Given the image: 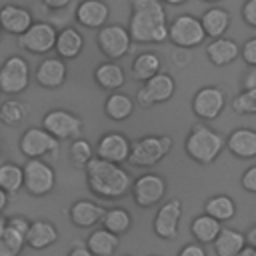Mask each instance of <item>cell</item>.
<instances>
[{
  "instance_id": "cell-1",
  "label": "cell",
  "mask_w": 256,
  "mask_h": 256,
  "mask_svg": "<svg viewBox=\"0 0 256 256\" xmlns=\"http://www.w3.org/2000/svg\"><path fill=\"white\" fill-rule=\"evenodd\" d=\"M128 34L138 44H162L168 40V16L162 0H130Z\"/></svg>"
},
{
  "instance_id": "cell-2",
  "label": "cell",
  "mask_w": 256,
  "mask_h": 256,
  "mask_svg": "<svg viewBox=\"0 0 256 256\" xmlns=\"http://www.w3.org/2000/svg\"><path fill=\"white\" fill-rule=\"evenodd\" d=\"M86 184L94 196H100L104 200H118L130 194L132 190V174L122 166L114 162H106L100 158H92L86 168Z\"/></svg>"
},
{
  "instance_id": "cell-3",
  "label": "cell",
  "mask_w": 256,
  "mask_h": 256,
  "mask_svg": "<svg viewBox=\"0 0 256 256\" xmlns=\"http://www.w3.org/2000/svg\"><path fill=\"white\" fill-rule=\"evenodd\" d=\"M226 148V140L220 132L210 128L208 124H194L184 140V152L196 164L208 166L216 162V158Z\"/></svg>"
},
{
  "instance_id": "cell-4",
  "label": "cell",
  "mask_w": 256,
  "mask_h": 256,
  "mask_svg": "<svg viewBox=\"0 0 256 256\" xmlns=\"http://www.w3.org/2000/svg\"><path fill=\"white\" fill-rule=\"evenodd\" d=\"M174 140L168 134H148L132 140L128 164L136 168H154L160 164L172 150Z\"/></svg>"
},
{
  "instance_id": "cell-5",
  "label": "cell",
  "mask_w": 256,
  "mask_h": 256,
  "mask_svg": "<svg viewBox=\"0 0 256 256\" xmlns=\"http://www.w3.org/2000/svg\"><path fill=\"white\" fill-rule=\"evenodd\" d=\"M18 148H20L22 156H26L28 160L56 158L60 152V140H56L42 126H30L22 132V136L18 140Z\"/></svg>"
},
{
  "instance_id": "cell-6",
  "label": "cell",
  "mask_w": 256,
  "mask_h": 256,
  "mask_svg": "<svg viewBox=\"0 0 256 256\" xmlns=\"http://www.w3.org/2000/svg\"><path fill=\"white\" fill-rule=\"evenodd\" d=\"M168 40L176 48L194 50L206 40L202 22L198 16L192 14H178L168 22Z\"/></svg>"
},
{
  "instance_id": "cell-7",
  "label": "cell",
  "mask_w": 256,
  "mask_h": 256,
  "mask_svg": "<svg viewBox=\"0 0 256 256\" xmlns=\"http://www.w3.org/2000/svg\"><path fill=\"white\" fill-rule=\"evenodd\" d=\"M132 38L128 34V28L122 24H106L96 32V46L110 62H116L130 54L132 50Z\"/></svg>"
},
{
  "instance_id": "cell-8",
  "label": "cell",
  "mask_w": 256,
  "mask_h": 256,
  "mask_svg": "<svg viewBox=\"0 0 256 256\" xmlns=\"http://www.w3.org/2000/svg\"><path fill=\"white\" fill-rule=\"evenodd\" d=\"M166 190H168V184H166V178L162 174L144 172L138 178H134L130 196H132L136 206H140V208H154V206H158L164 200Z\"/></svg>"
},
{
  "instance_id": "cell-9",
  "label": "cell",
  "mask_w": 256,
  "mask_h": 256,
  "mask_svg": "<svg viewBox=\"0 0 256 256\" xmlns=\"http://www.w3.org/2000/svg\"><path fill=\"white\" fill-rule=\"evenodd\" d=\"M42 128L56 140H76L84 130V122L78 114L66 108H52L42 116Z\"/></svg>"
},
{
  "instance_id": "cell-10",
  "label": "cell",
  "mask_w": 256,
  "mask_h": 256,
  "mask_svg": "<svg viewBox=\"0 0 256 256\" xmlns=\"http://www.w3.org/2000/svg\"><path fill=\"white\" fill-rule=\"evenodd\" d=\"M30 84V66L28 60L22 58L20 54L8 56L0 64V90L2 94L16 96L24 92Z\"/></svg>"
},
{
  "instance_id": "cell-11",
  "label": "cell",
  "mask_w": 256,
  "mask_h": 256,
  "mask_svg": "<svg viewBox=\"0 0 256 256\" xmlns=\"http://www.w3.org/2000/svg\"><path fill=\"white\" fill-rule=\"evenodd\" d=\"M192 112L196 118L212 122L226 108V90L220 86H202L192 96Z\"/></svg>"
},
{
  "instance_id": "cell-12",
  "label": "cell",
  "mask_w": 256,
  "mask_h": 256,
  "mask_svg": "<svg viewBox=\"0 0 256 256\" xmlns=\"http://www.w3.org/2000/svg\"><path fill=\"white\" fill-rule=\"evenodd\" d=\"M24 168V188L30 196H46L56 186V172L46 160H26Z\"/></svg>"
},
{
  "instance_id": "cell-13",
  "label": "cell",
  "mask_w": 256,
  "mask_h": 256,
  "mask_svg": "<svg viewBox=\"0 0 256 256\" xmlns=\"http://www.w3.org/2000/svg\"><path fill=\"white\" fill-rule=\"evenodd\" d=\"M176 92V80L168 72H160L148 82H144L136 92V102L142 108H152L156 104L168 102Z\"/></svg>"
},
{
  "instance_id": "cell-14",
  "label": "cell",
  "mask_w": 256,
  "mask_h": 256,
  "mask_svg": "<svg viewBox=\"0 0 256 256\" xmlns=\"http://www.w3.org/2000/svg\"><path fill=\"white\" fill-rule=\"evenodd\" d=\"M56 36H58V30L54 28V24L38 20L22 36H18V46L30 54L42 56V54H48L50 50H54Z\"/></svg>"
},
{
  "instance_id": "cell-15",
  "label": "cell",
  "mask_w": 256,
  "mask_h": 256,
  "mask_svg": "<svg viewBox=\"0 0 256 256\" xmlns=\"http://www.w3.org/2000/svg\"><path fill=\"white\" fill-rule=\"evenodd\" d=\"M182 218V200L170 198L160 204L154 214L152 230L160 240H174L178 236V226Z\"/></svg>"
},
{
  "instance_id": "cell-16",
  "label": "cell",
  "mask_w": 256,
  "mask_h": 256,
  "mask_svg": "<svg viewBox=\"0 0 256 256\" xmlns=\"http://www.w3.org/2000/svg\"><path fill=\"white\" fill-rule=\"evenodd\" d=\"M130 148H132V140H128L126 134H122V132H104L96 142L94 154L100 160L122 164V162H128Z\"/></svg>"
},
{
  "instance_id": "cell-17",
  "label": "cell",
  "mask_w": 256,
  "mask_h": 256,
  "mask_svg": "<svg viewBox=\"0 0 256 256\" xmlns=\"http://www.w3.org/2000/svg\"><path fill=\"white\" fill-rule=\"evenodd\" d=\"M66 78H68V66L58 56H46L44 60H40V64L34 70V80L48 90L60 88L66 82Z\"/></svg>"
},
{
  "instance_id": "cell-18",
  "label": "cell",
  "mask_w": 256,
  "mask_h": 256,
  "mask_svg": "<svg viewBox=\"0 0 256 256\" xmlns=\"http://www.w3.org/2000/svg\"><path fill=\"white\" fill-rule=\"evenodd\" d=\"M74 18L80 26L90 28V30H100L108 24L110 18V6L104 0H80L76 6Z\"/></svg>"
},
{
  "instance_id": "cell-19",
  "label": "cell",
  "mask_w": 256,
  "mask_h": 256,
  "mask_svg": "<svg viewBox=\"0 0 256 256\" xmlns=\"http://www.w3.org/2000/svg\"><path fill=\"white\" fill-rule=\"evenodd\" d=\"M34 24L32 12L20 4H2L0 6V28L12 36H22Z\"/></svg>"
},
{
  "instance_id": "cell-20",
  "label": "cell",
  "mask_w": 256,
  "mask_h": 256,
  "mask_svg": "<svg viewBox=\"0 0 256 256\" xmlns=\"http://www.w3.org/2000/svg\"><path fill=\"white\" fill-rule=\"evenodd\" d=\"M104 212H106V208L100 206L98 202L88 200V198H80V200L72 202L68 216L76 228H92L96 224H102Z\"/></svg>"
},
{
  "instance_id": "cell-21",
  "label": "cell",
  "mask_w": 256,
  "mask_h": 256,
  "mask_svg": "<svg viewBox=\"0 0 256 256\" xmlns=\"http://www.w3.org/2000/svg\"><path fill=\"white\" fill-rule=\"evenodd\" d=\"M226 150L242 160L256 158V130L248 126L234 128L226 138Z\"/></svg>"
},
{
  "instance_id": "cell-22",
  "label": "cell",
  "mask_w": 256,
  "mask_h": 256,
  "mask_svg": "<svg viewBox=\"0 0 256 256\" xmlns=\"http://www.w3.org/2000/svg\"><path fill=\"white\" fill-rule=\"evenodd\" d=\"M206 58L214 66H228L240 58V44L228 36L210 40L206 46Z\"/></svg>"
},
{
  "instance_id": "cell-23",
  "label": "cell",
  "mask_w": 256,
  "mask_h": 256,
  "mask_svg": "<svg viewBox=\"0 0 256 256\" xmlns=\"http://www.w3.org/2000/svg\"><path fill=\"white\" fill-rule=\"evenodd\" d=\"M56 56L62 58L64 62L66 60H74L82 54L84 50V36L78 28L74 26H66L62 30H58V36H56Z\"/></svg>"
},
{
  "instance_id": "cell-24",
  "label": "cell",
  "mask_w": 256,
  "mask_h": 256,
  "mask_svg": "<svg viewBox=\"0 0 256 256\" xmlns=\"http://www.w3.org/2000/svg\"><path fill=\"white\" fill-rule=\"evenodd\" d=\"M230 12L222 6H210L208 10L202 12L200 16V22H202V28H204V34L206 38L210 40H216V38H222L226 36L228 28H230Z\"/></svg>"
},
{
  "instance_id": "cell-25",
  "label": "cell",
  "mask_w": 256,
  "mask_h": 256,
  "mask_svg": "<svg viewBox=\"0 0 256 256\" xmlns=\"http://www.w3.org/2000/svg\"><path fill=\"white\" fill-rule=\"evenodd\" d=\"M92 76H94V82H96L102 90H108V92H118V90L124 86V82H126V72H124V68H122L120 64H116V62H110V60L100 62V64L94 68Z\"/></svg>"
},
{
  "instance_id": "cell-26",
  "label": "cell",
  "mask_w": 256,
  "mask_h": 256,
  "mask_svg": "<svg viewBox=\"0 0 256 256\" xmlns=\"http://www.w3.org/2000/svg\"><path fill=\"white\" fill-rule=\"evenodd\" d=\"M58 242V230L50 220H34L30 222L26 234V246L32 250H44Z\"/></svg>"
},
{
  "instance_id": "cell-27",
  "label": "cell",
  "mask_w": 256,
  "mask_h": 256,
  "mask_svg": "<svg viewBox=\"0 0 256 256\" xmlns=\"http://www.w3.org/2000/svg\"><path fill=\"white\" fill-rule=\"evenodd\" d=\"M160 72H162V58L152 50H144V52L136 54V58L132 60V66H130L132 78L142 84Z\"/></svg>"
},
{
  "instance_id": "cell-28",
  "label": "cell",
  "mask_w": 256,
  "mask_h": 256,
  "mask_svg": "<svg viewBox=\"0 0 256 256\" xmlns=\"http://www.w3.org/2000/svg\"><path fill=\"white\" fill-rule=\"evenodd\" d=\"M134 98L126 92H110V96L104 100V114L112 122H124L134 114Z\"/></svg>"
},
{
  "instance_id": "cell-29",
  "label": "cell",
  "mask_w": 256,
  "mask_h": 256,
  "mask_svg": "<svg viewBox=\"0 0 256 256\" xmlns=\"http://www.w3.org/2000/svg\"><path fill=\"white\" fill-rule=\"evenodd\" d=\"M248 246L246 234L234 228H222L218 238L214 240V252L216 256H238Z\"/></svg>"
},
{
  "instance_id": "cell-30",
  "label": "cell",
  "mask_w": 256,
  "mask_h": 256,
  "mask_svg": "<svg viewBox=\"0 0 256 256\" xmlns=\"http://www.w3.org/2000/svg\"><path fill=\"white\" fill-rule=\"evenodd\" d=\"M220 230H222V224L218 220H214L212 216H208V214H198L190 222V234H192L194 242H198L202 246L204 244H214Z\"/></svg>"
},
{
  "instance_id": "cell-31",
  "label": "cell",
  "mask_w": 256,
  "mask_h": 256,
  "mask_svg": "<svg viewBox=\"0 0 256 256\" xmlns=\"http://www.w3.org/2000/svg\"><path fill=\"white\" fill-rule=\"evenodd\" d=\"M118 244H120V238L108 232L106 228H96L86 238V248L94 256H114V252L118 250Z\"/></svg>"
},
{
  "instance_id": "cell-32",
  "label": "cell",
  "mask_w": 256,
  "mask_h": 256,
  "mask_svg": "<svg viewBox=\"0 0 256 256\" xmlns=\"http://www.w3.org/2000/svg\"><path fill=\"white\" fill-rule=\"evenodd\" d=\"M204 214L212 216L220 224L228 222L236 216V202L228 194H214L204 202Z\"/></svg>"
},
{
  "instance_id": "cell-33",
  "label": "cell",
  "mask_w": 256,
  "mask_h": 256,
  "mask_svg": "<svg viewBox=\"0 0 256 256\" xmlns=\"http://www.w3.org/2000/svg\"><path fill=\"white\" fill-rule=\"evenodd\" d=\"M0 188L8 196H16L24 188V168L16 162H2L0 164Z\"/></svg>"
},
{
  "instance_id": "cell-34",
  "label": "cell",
  "mask_w": 256,
  "mask_h": 256,
  "mask_svg": "<svg viewBox=\"0 0 256 256\" xmlns=\"http://www.w3.org/2000/svg\"><path fill=\"white\" fill-rule=\"evenodd\" d=\"M102 228H106L108 232H112L120 238L122 234H126L132 228V214L122 206L108 208L102 218Z\"/></svg>"
},
{
  "instance_id": "cell-35",
  "label": "cell",
  "mask_w": 256,
  "mask_h": 256,
  "mask_svg": "<svg viewBox=\"0 0 256 256\" xmlns=\"http://www.w3.org/2000/svg\"><path fill=\"white\" fill-rule=\"evenodd\" d=\"M26 116H28V104H24L20 100L10 98V100H4L0 104V122L4 126H16Z\"/></svg>"
},
{
  "instance_id": "cell-36",
  "label": "cell",
  "mask_w": 256,
  "mask_h": 256,
  "mask_svg": "<svg viewBox=\"0 0 256 256\" xmlns=\"http://www.w3.org/2000/svg\"><path fill=\"white\" fill-rule=\"evenodd\" d=\"M24 246H26V236L6 224V230L0 236V256H20Z\"/></svg>"
},
{
  "instance_id": "cell-37",
  "label": "cell",
  "mask_w": 256,
  "mask_h": 256,
  "mask_svg": "<svg viewBox=\"0 0 256 256\" xmlns=\"http://www.w3.org/2000/svg\"><path fill=\"white\" fill-rule=\"evenodd\" d=\"M68 156H70V162L76 166V168H86V164L96 156L94 154V148L92 144L86 140V138H76L72 140L70 148H68Z\"/></svg>"
},
{
  "instance_id": "cell-38",
  "label": "cell",
  "mask_w": 256,
  "mask_h": 256,
  "mask_svg": "<svg viewBox=\"0 0 256 256\" xmlns=\"http://www.w3.org/2000/svg\"><path fill=\"white\" fill-rule=\"evenodd\" d=\"M232 110L236 114H256V88H244L232 100Z\"/></svg>"
},
{
  "instance_id": "cell-39",
  "label": "cell",
  "mask_w": 256,
  "mask_h": 256,
  "mask_svg": "<svg viewBox=\"0 0 256 256\" xmlns=\"http://www.w3.org/2000/svg\"><path fill=\"white\" fill-rule=\"evenodd\" d=\"M240 58L244 60V64H248V68H256V36L248 38L240 46Z\"/></svg>"
},
{
  "instance_id": "cell-40",
  "label": "cell",
  "mask_w": 256,
  "mask_h": 256,
  "mask_svg": "<svg viewBox=\"0 0 256 256\" xmlns=\"http://www.w3.org/2000/svg\"><path fill=\"white\" fill-rule=\"evenodd\" d=\"M240 186H242L246 192L256 194V164L248 166V168L242 172V176H240Z\"/></svg>"
},
{
  "instance_id": "cell-41",
  "label": "cell",
  "mask_w": 256,
  "mask_h": 256,
  "mask_svg": "<svg viewBox=\"0 0 256 256\" xmlns=\"http://www.w3.org/2000/svg\"><path fill=\"white\" fill-rule=\"evenodd\" d=\"M242 20L250 28H256V0H244V4H242Z\"/></svg>"
},
{
  "instance_id": "cell-42",
  "label": "cell",
  "mask_w": 256,
  "mask_h": 256,
  "mask_svg": "<svg viewBox=\"0 0 256 256\" xmlns=\"http://www.w3.org/2000/svg\"><path fill=\"white\" fill-rule=\"evenodd\" d=\"M178 256H208V254H206V248H204L202 244H198V242H188V244H184V246L180 248Z\"/></svg>"
},
{
  "instance_id": "cell-43",
  "label": "cell",
  "mask_w": 256,
  "mask_h": 256,
  "mask_svg": "<svg viewBox=\"0 0 256 256\" xmlns=\"http://www.w3.org/2000/svg\"><path fill=\"white\" fill-rule=\"evenodd\" d=\"M6 224H8V226H12L14 230L22 232L24 236L28 234V228H30V220H28V218H24V216H12V218H8V220H6Z\"/></svg>"
},
{
  "instance_id": "cell-44",
  "label": "cell",
  "mask_w": 256,
  "mask_h": 256,
  "mask_svg": "<svg viewBox=\"0 0 256 256\" xmlns=\"http://www.w3.org/2000/svg\"><path fill=\"white\" fill-rule=\"evenodd\" d=\"M172 62L174 66H180V68H186L190 64V50H184V48H176L172 52Z\"/></svg>"
},
{
  "instance_id": "cell-45",
  "label": "cell",
  "mask_w": 256,
  "mask_h": 256,
  "mask_svg": "<svg viewBox=\"0 0 256 256\" xmlns=\"http://www.w3.org/2000/svg\"><path fill=\"white\" fill-rule=\"evenodd\" d=\"M72 0H42V4L48 8V10H64Z\"/></svg>"
},
{
  "instance_id": "cell-46",
  "label": "cell",
  "mask_w": 256,
  "mask_h": 256,
  "mask_svg": "<svg viewBox=\"0 0 256 256\" xmlns=\"http://www.w3.org/2000/svg\"><path fill=\"white\" fill-rule=\"evenodd\" d=\"M68 256H94L86 246H82V244H76L74 248H70V252H68Z\"/></svg>"
},
{
  "instance_id": "cell-47",
  "label": "cell",
  "mask_w": 256,
  "mask_h": 256,
  "mask_svg": "<svg viewBox=\"0 0 256 256\" xmlns=\"http://www.w3.org/2000/svg\"><path fill=\"white\" fill-rule=\"evenodd\" d=\"M246 242H248V246H254L256 248V224L246 232Z\"/></svg>"
},
{
  "instance_id": "cell-48",
  "label": "cell",
  "mask_w": 256,
  "mask_h": 256,
  "mask_svg": "<svg viewBox=\"0 0 256 256\" xmlns=\"http://www.w3.org/2000/svg\"><path fill=\"white\" fill-rule=\"evenodd\" d=\"M8 200H10V196L0 188V214H2V212H4V208L8 206Z\"/></svg>"
},
{
  "instance_id": "cell-49",
  "label": "cell",
  "mask_w": 256,
  "mask_h": 256,
  "mask_svg": "<svg viewBox=\"0 0 256 256\" xmlns=\"http://www.w3.org/2000/svg\"><path fill=\"white\" fill-rule=\"evenodd\" d=\"M238 256H256V248L254 246H246Z\"/></svg>"
},
{
  "instance_id": "cell-50",
  "label": "cell",
  "mask_w": 256,
  "mask_h": 256,
  "mask_svg": "<svg viewBox=\"0 0 256 256\" xmlns=\"http://www.w3.org/2000/svg\"><path fill=\"white\" fill-rule=\"evenodd\" d=\"M188 0H162V4H168V6H182L186 4Z\"/></svg>"
},
{
  "instance_id": "cell-51",
  "label": "cell",
  "mask_w": 256,
  "mask_h": 256,
  "mask_svg": "<svg viewBox=\"0 0 256 256\" xmlns=\"http://www.w3.org/2000/svg\"><path fill=\"white\" fill-rule=\"evenodd\" d=\"M4 230H6V218L0 214V236L4 234Z\"/></svg>"
},
{
  "instance_id": "cell-52",
  "label": "cell",
  "mask_w": 256,
  "mask_h": 256,
  "mask_svg": "<svg viewBox=\"0 0 256 256\" xmlns=\"http://www.w3.org/2000/svg\"><path fill=\"white\" fill-rule=\"evenodd\" d=\"M202 2H206V4H218V2H222V0H202Z\"/></svg>"
},
{
  "instance_id": "cell-53",
  "label": "cell",
  "mask_w": 256,
  "mask_h": 256,
  "mask_svg": "<svg viewBox=\"0 0 256 256\" xmlns=\"http://www.w3.org/2000/svg\"><path fill=\"white\" fill-rule=\"evenodd\" d=\"M2 36H4V32H2V28H0V42H2Z\"/></svg>"
},
{
  "instance_id": "cell-54",
  "label": "cell",
  "mask_w": 256,
  "mask_h": 256,
  "mask_svg": "<svg viewBox=\"0 0 256 256\" xmlns=\"http://www.w3.org/2000/svg\"><path fill=\"white\" fill-rule=\"evenodd\" d=\"M124 256H132V254H124Z\"/></svg>"
},
{
  "instance_id": "cell-55",
  "label": "cell",
  "mask_w": 256,
  "mask_h": 256,
  "mask_svg": "<svg viewBox=\"0 0 256 256\" xmlns=\"http://www.w3.org/2000/svg\"><path fill=\"white\" fill-rule=\"evenodd\" d=\"M150 256H158V254H150Z\"/></svg>"
},
{
  "instance_id": "cell-56",
  "label": "cell",
  "mask_w": 256,
  "mask_h": 256,
  "mask_svg": "<svg viewBox=\"0 0 256 256\" xmlns=\"http://www.w3.org/2000/svg\"><path fill=\"white\" fill-rule=\"evenodd\" d=\"M0 96H2V90H0Z\"/></svg>"
},
{
  "instance_id": "cell-57",
  "label": "cell",
  "mask_w": 256,
  "mask_h": 256,
  "mask_svg": "<svg viewBox=\"0 0 256 256\" xmlns=\"http://www.w3.org/2000/svg\"><path fill=\"white\" fill-rule=\"evenodd\" d=\"M0 150H2V146H0Z\"/></svg>"
}]
</instances>
